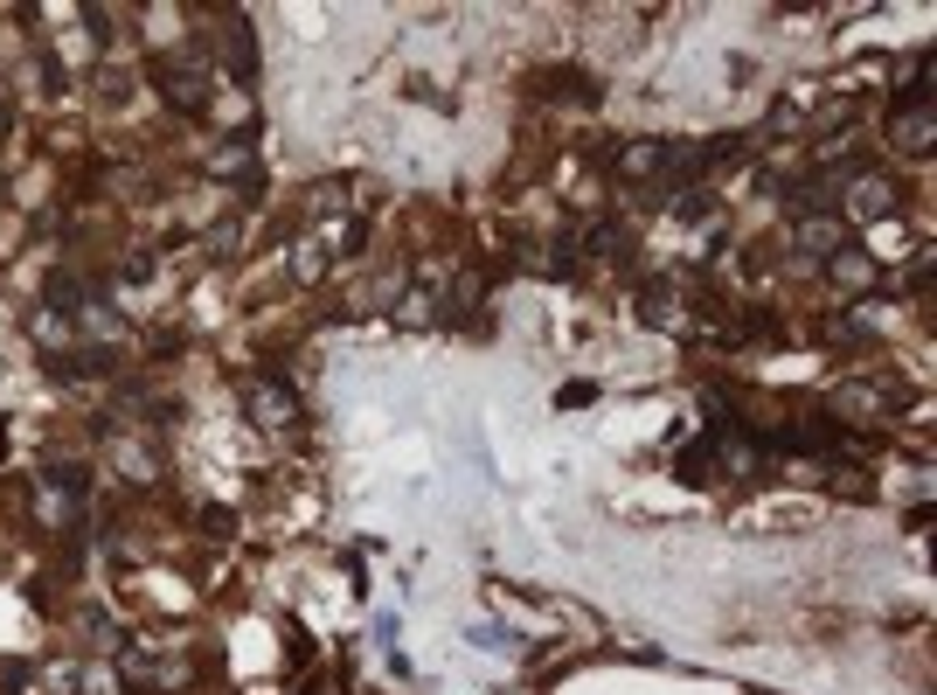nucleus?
<instances>
[{"mask_svg":"<svg viewBox=\"0 0 937 695\" xmlns=\"http://www.w3.org/2000/svg\"><path fill=\"white\" fill-rule=\"evenodd\" d=\"M49 306H56V314H91V293L76 286V278H49Z\"/></svg>","mask_w":937,"mask_h":695,"instance_id":"13","label":"nucleus"},{"mask_svg":"<svg viewBox=\"0 0 937 695\" xmlns=\"http://www.w3.org/2000/svg\"><path fill=\"white\" fill-rule=\"evenodd\" d=\"M70 501H76V494H70L63 480H42V487H35V514H42L49 529H70Z\"/></svg>","mask_w":937,"mask_h":695,"instance_id":"10","label":"nucleus"},{"mask_svg":"<svg viewBox=\"0 0 937 695\" xmlns=\"http://www.w3.org/2000/svg\"><path fill=\"white\" fill-rule=\"evenodd\" d=\"M673 209H681V223H709V209H715V202L701 195V188H688L681 202H673Z\"/></svg>","mask_w":937,"mask_h":695,"instance_id":"18","label":"nucleus"},{"mask_svg":"<svg viewBox=\"0 0 937 695\" xmlns=\"http://www.w3.org/2000/svg\"><path fill=\"white\" fill-rule=\"evenodd\" d=\"M223 42H229V70H237V84H250V76H257V35H250V21L229 14L223 21Z\"/></svg>","mask_w":937,"mask_h":695,"instance_id":"5","label":"nucleus"},{"mask_svg":"<svg viewBox=\"0 0 937 695\" xmlns=\"http://www.w3.org/2000/svg\"><path fill=\"white\" fill-rule=\"evenodd\" d=\"M397 320H403V327H431V320H437V314H431V293H424V286H416V293H403Z\"/></svg>","mask_w":937,"mask_h":695,"instance_id":"16","label":"nucleus"},{"mask_svg":"<svg viewBox=\"0 0 937 695\" xmlns=\"http://www.w3.org/2000/svg\"><path fill=\"white\" fill-rule=\"evenodd\" d=\"M639 320H646V327H667V320H673V293H667V286H646V293H639Z\"/></svg>","mask_w":937,"mask_h":695,"instance_id":"14","label":"nucleus"},{"mask_svg":"<svg viewBox=\"0 0 937 695\" xmlns=\"http://www.w3.org/2000/svg\"><path fill=\"white\" fill-rule=\"evenodd\" d=\"M208 174H229V182H257V161H250V146H216V153H208Z\"/></svg>","mask_w":937,"mask_h":695,"instance_id":"11","label":"nucleus"},{"mask_svg":"<svg viewBox=\"0 0 937 695\" xmlns=\"http://www.w3.org/2000/svg\"><path fill=\"white\" fill-rule=\"evenodd\" d=\"M792 244L813 251V257H833V251H841V223H833V216H799L792 223Z\"/></svg>","mask_w":937,"mask_h":695,"instance_id":"7","label":"nucleus"},{"mask_svg":"<svg viewBox=\"0 0 937 695\" xmlns=\"http://www.w3.org/2000/svg\"><path fill=\"white\" fill-rule=\"evenodd\" d=\"M119 467H125V480H140V487L153 480V459H146L140 446H119Z\"/></svg>","mask_w":937,"mask_h":695,"instance_id":"17","label":"nucleus"},{"mask_svg":"<svg viewBox=\"0 0 937 695\" xmlns=\"http://www.w3.org/2000/svg\"><path fill=\"white\" fill-rule=\"evenodd\" d=\"M889 209H896V182H889V174H854V182H847V216L854 223H882Z\"/></svg>","mask_w":937,"mask_h":695,"instance_id":"2","label":"nucleus"},{"mask_svg":"<svg viewBox=\"0 0 937 695\" xmlns=\"http://www.w3.org/2000/svg\"><path fill=\"white\" fill-rule=\"evenodd\" d=\"M660 161H667V140H632V146H618V174L625 182H646V174H660Z\"/></svg>","mask_w":937,"mask_h":695,"instance_id":"6","label":"nucleus"},{"mask_svg":"<svg viewBox=\"0 0 937 695\" xmlns=\"http://www.w3.org/2000/svg\"><path fill=\"white\" fill-rule=\"evenodd\" d=\"M542 91H549V98H569V105H597V84H590L584 70H549V76H542Z\"/></svg>","mask_w":937,"mask_h":695,"instance_id":"9","label":"nucleus"},{"mask_svg":"<svg viewBox=\"0 0 937 695\" xmlns=\"http://www.w3.org/2000/svg\"><path fill=\"white\" fill-rule=\"evenodd\" d=\"M826 265H833V286H847V293H862L868 278H875V257H868V251H854V244H841V251L826 257Z\"/></svg>","mask_w":937,"mask_h":695,"instance_id":"8","label":"nucleus"},{"mask_svg":"<svg viewBox=\"0 0 937 695\" xmlns=\"http://www.w3.org/2000/svg\"><path fill=\"white\" fill-rule=\"evenodd\" d=\"M896 146L903 153H930V112H896Z\"/></svg>","mask_w":937,"mask_h":695,"instance_id":"12","label":"nucleus"},{"mask_svg":"<svg viewBox=\"0 0 937 695\" xmlns=\"http://www.w3.org/2000/svg\"><path fill=\"white\" fill-rule=\"evenodd\" d=\"M320 272H327V244H299V257H292V278H299V286H312Z\"/></svg>","mask_w":937,"mask_h":695,"instance_id":"15","label":"nucleus"},{"mask_svg":"<svg viewBox=\"0 0 937 695\" xmlns=\"http://www.w3.org/2000/svg\"><path fill=\"white\" fill-rule=\"evenodd\" d=\"M76 682H84L91 695H119L125 682H119V667H112V675H104V667H84V675H76Z\"/></svg>","mask_w":937,"mask_h":695,"instance_id":"19","label":"nucleus"},{"mask_svg":"<svg viewBox=\"0 0 937 695\" xmlns=\"http://www.w3.org/2000/svg\"><path fill=\"white\" fill-rule=\"evenodd\" d=\"M153 84H161V98L174 112H208V76L195 63H161L153 70Z\"/></svg>","mask_w":937,"mask_h":695,"instance_id":"1","label":"nucleus"},{"mask_svg":"<svg viewBox=\"0 0 937 695\" xmlns=\"http://www.w3.org/2000/svg\"><path fill=\"white\" fill-rule=\"evenodd\" d=\"M0 446H8V431H0Z\"/></svg>","mask_w":937,"mask_h":695,"instance_id":"20","label":"nucleus"},{"mask_svg":"<svg viewBox=\"0 0 937 695\" xmlns=\"http://www.w3.org/2000/svg\"><path fill=\"white\" fill-rule=\"evenodd\" d=\"M882 410H889V390H875V382H841V390H833V418L875 425Z\"/></svg>","mask_w":937,"mask_h":695,"instance_id":"4","label":"nucleus"},{"mask_svg":"<svg viewBox=\"0 0 937 695\" xmlns=\"http://www.w3.org/2000/svg\"><path fill=\"white\" fill-rule=\"evenodd\" d=\"M244 403H250V418H257V425H271V431L299 418V397L285 390V382H265V376H250V382H244Z\"/></svg>","mask_w":937,"mask_h":695,"instance_id":"3","label":"nucleus"}]
</instances>
